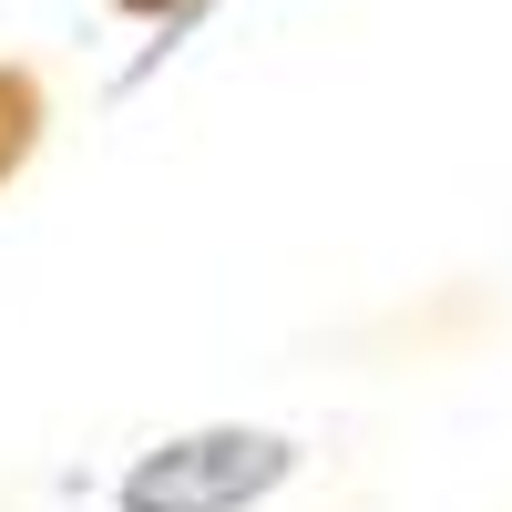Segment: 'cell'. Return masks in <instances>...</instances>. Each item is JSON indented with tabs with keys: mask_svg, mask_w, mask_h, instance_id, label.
Masks as SVG:
<instances>
[{
	"mask_svg": "<svg viewBox=\"0 0 512 512\" xmlns=\"http://www.w3.org/2000/svg\"><path fill=\"white\" fill-rule=\"evenodd\" d=\"M113 11H123V21H164V31H175V21L205 11V0H113Z\"/></svg>",
	"mask_w": 512,
	"mask_h": 512,
	"instance_id": "3",
	"label": "cell"
},
{
	"mask_svg": "<svg viewBox=\"0 0 512 512\" xmlns=\"http://www.w3.org/2000/svg\"><path fill=\"white\" fill-rule=\"evenodd\" d=\"M297 431L277 420H195V431H164L154 451L123 461L113 512H267L297 482Z\"/></svg>",
	"mask_w": 512,
	"mask_h": 512,
	"instance_id": "1",
	"label": "cell"
},
{
	"mask_svg": "<svg viewBox=\"0 0 512 512\" xmlns=\"http://www.w3.org/2000/svg\"><path fill=\"white\" fill-rule=\"evenodd\" d=\"M41 134H52V82H41L31 62H0V195L31 175Z\"/></svg>",
	"mask_w": 512,
	"mask_h": 512,
	"instance_id": "2",
	"label": "cell"
}]
</instances>
